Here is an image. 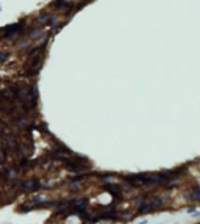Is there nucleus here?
I'll return each instance as SVG.
<instances>
[{
  "instance_id": "nucleus-4",
  "label": "nucleus",
  "mask_w": 200,
  "mask_h": 224,
  "mask_svg": "<svg viewBox=\"0 0 200 224\" xmlns=\"http://www.w3.org/2000/svg\"><path fill=\"white\" fill-rule=\"evenodd\" d=\"M85 174H75V176H72V177H70V182H78V180H81V179H85Z\"/></svg>"
},
{
  "instance_id": "nucleus-1",
  "label": "nucleus",
  "mask_w": 200,
  "mask_h": 224,
  "mask_svg": "<svg viewBox=\"0 0 200 224\" xmlns=\"http://www.w3.org/2000/svg\"><path fill=\"white\" fill-rule=\"evenodd\" d=\"M39 188H41V184L36 179H30V180L24 182V184L20 185V190H22V191H38Z\"/></svg>"
},
{
  "instance_id": "nucleus-2",
  "label": "nucleus",
  "mask_w": 200,
  "mask_h": 224,
  "mask_svg": "<svg viewBox=\"0 0 200 224\" xmlns=\"http://www.w3.org/2000/svg\"><path fill=\"white\" fill-rule=\"evenodd\" d=\"M103 188L108 190V191L112 194V197H114V199H120V197H122V191L119 190V186H116V185H112V184H106Z\"/></svg>"
},
{
  "instance_id": "nucleus-3",
  "label": "nucleus",
  "mask_w": 200,
  "mask_h": 224,
  "mask_svg": "<svg viewBox=\"0 0 200 224\" xmlns=\"http://www.w3.org/2000/svg\"><path fill=\"white\" fill-rule=\"evenodd\" d=\"M152 205H153V209H161L162 207V199H160V197H155L153 199V202H152Z\"/></svg>"
},
{
  "instance_id": "nucleus-5",
  "label": "nucleus",
  "mask_w": 200,
  "mask_h": 224,
  "mask_svg": "<svg viewBox=\"0 0 200 224\" xmlns=\"http://www.w3.org/2000/svg\"><path fill=\"white\" fill-rule=\"evenodd\" d=\"M194 197L200 201V190H199V188H197V190H194Z\"/></svg>"
}]
</instances>
